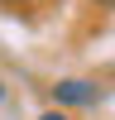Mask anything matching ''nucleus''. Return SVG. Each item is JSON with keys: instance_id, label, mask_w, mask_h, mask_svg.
<instances>
[{"instance_id": "f257e3e1", "label": "nucleus", "mask_w": 115, "mask_h": 120, "mask_svg": "<svg viewBox=\"0 0 115 120\" xmlns=\"http://www.w3.org/2000/svg\"><path fill=\"white\" fill-rule=\"evenodd\" d=\"M53 101L58 106H96L101 101V86L86 82V77H58L53 82Z\"/></svg>"}, {"instance_id": "f03ea898", "label": "nucleus", "mask_w": 115, "mask_h": 120, "mask_svg": "<svg viewBox=\"0 0 115 120\" xmlns=\"http://www.w3.org/2000/svg\"><path fill=\"white\" fill-rule=\"evenodd\" d=\"M38 120H72V115H62V111H43Z\"/></svg>"}, {"instance_id": "7ed1b4c3", "label": "nucleus", "mask_w": 115, "mask_h": 120, "mask_svg": "<svg viewBox=\"0 0 115 120\" xmlns=\"http://www.w3.org/2000/svg\"><path fill=\"white\" fill-rule=\"evenodd\" d=\"M91 5H96V10H110V5H115V0H91Z\"/></svg>"}, {"instance_id": "20e7f679", "label": "nucleus", "mask_w": 115, "mask_h": 120, "mask_svg": "<svg viewBox=\"0 0 115 120\" xmlns=\"http://www.w3.org/2000/svg\"><path fill=\"white\" fill-rule=\"evenodd\" d=\"M0 5H34V0H0Z\"/></svg>"}, {"instance_id": "39448f33", "label": "nucleus", "mask_w": 115, "mask_h": 120, "mask_svg": "<svg viewBox=\"0 0 115 120\" xmlns=\"http://www.w3.org/2000/svg\"><path fill=\"white\" fill-rule=\"evenodd\" d=\"M0 101H5V82H0Z\"/></svg>"}]
</instances>
